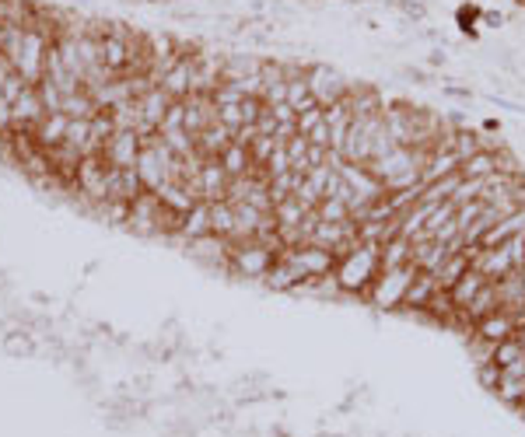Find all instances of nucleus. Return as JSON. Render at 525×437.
<instances>
[{"mask_svg": "<svg viewBox=\"0 0 525 437\" xmlns=\"http://www.w3.org/2000/svg\"><path fill=\"white\" fill-rule=\"evenodd\" d=\"M336 280L343 287V294H354V298H364L368 287L375 283V277L382 273V245H354L347 256L336 259Z\"/></svg>", "mask_w": 525, "mask_h": 437, "instance_id": "obj_1", "label": "nucleus"}, {"mask_svg": "<svg viewBox=\"0 0 525 437\" xmlns=\"http://www.w3.org/2000/svg\"><path fill=\"white\" fill-rule=\"evenodd\" d=\"M417 266L413 263H406V266H393V270H382L375 283L368 287V294H364V301L368 305H375V308H385V312H400L406 301V290H410V283L417 280Z\"/></svg>", "mask_w": 525, "mask_h": 437, "instance_id": "obj_2", "label": "nucleus"}, {"mask_svg": "<svg viewBox=\"0 0 525 437\" xmlns=\"http://www.w3.org/2000/svg\"><path fill=\"white\" fill-rule=\"evenodd\" d=\"M49 42L53 36L46 32V29H25V36L18 42V49H14V56L7 60L11 63V71H18L25 84H39L42 74H46V49H49Z\"/></svg>", "mask_w": 525, "mask_h": 437, "instance_id": "obj_3", "label": "nucleus"}, {"mask_svg": "<svg viewBox=\"0 0 525 437\" xmlns=\"http://www.w3.org/2000/svg\"><path fill=\"white\" fill-rule=\"evenodd\" d=\"M305 80H309V91H312V98L329 109L333 102H340V98H347L351 95V88L358 84V80H351L340 67H333V63H323V60H316L309 71H305Z\"/></svg>", "mask_w": 525, "mask_h": 437, "instance_id": "obj_4", "label": "nucleus"}, {"mask_svg": "<svg viewBox=\"0 0 525 437\" xmlns=\"http://www.w3.org/2000/svg\"><path fill=\"white\" fill-rule=\"evenodd\" d=\"M274 263H277V252L267 248V245H259V241L232 245V273H239V277L263 280Z\"/></svg>", "mask_w": 525, "mask_h": 437, "instance_id": "obj_5", "label": "nucleus"}, {"mask_svg": "<svg viewBox=\"0 0 525 437\" xmlns=\"http://www.w3.org/2000/svg\"><path fill=\"white\" fill-rule=\"evenodd\" d=\"M281 256L291 263V266H298L305 280L326 277V273L336 270V252L319 248V245H298V248H287V252H281Z\"/></svg>", "mask_w": 525, "mask_h": 437, "instance_id": "obj_6", "label": "nucleus"}, {"mask_svg": "<svg viewBox=\"0 0 525 437\" xmlns=\"http://www.w3.org/2000/svg\"><path fill=\"white\" fill-rule=\"evenodd\" d=\"M519 325H522V315H519V312L497 308L494 315L480 318V322L473 325V340H477V343H484V347H497V343L512 340V336L519 332Z\"/></svg>", "mask_w": 525, "mask_h": 437, "instance_id": "obj_7", "label": "nucleus"}, {"mask_svg": "<svg viewBox=\"0 0 525 437\" xmlns=\"http://www.w3.org/2000/svg\"><path fill=\"white\" fill-rule=\"evenodd\" d=\"M140 151H144L140 133H133V130H116V137L102 147V158H106L109 168H137Z\"/></svg>", "mask_w": 525, "mask_h": 437, "instance_id": "obj_8", "label": "nucleus"}, {"mask_svg": "<svg viewBox=\"0 0 525 437\" xmlns=\"http://www.w3.org/2000/svg\"><path fill=\"white\" fill-rule=\"evenodd\" d=\"M158 221H162V199L155 193H140L130 203V217L126 228L137 235H158Z\"/></svg>", "mask_w": 525, "mask_h": 437, "instance_id": "obj_9", "label": "nucleus"}, {"mask_svg": "<svg viewBox=\"0 0 525 437\" xmlns=\"http://www.w3.org/2000/svg\"><path fill=\"white\" fill-rule=\"evenodd\" d=\"M228 172L221 168L217 158H203L200 164V175H197V197L207 199V203H217V199H228Z\"/></svg>", "mask_w": 525, "mask_h": 437, "instance_id": "obj_10", "label": "nucleus"}, {"mask_svg": "<svg viewBox=\"0 0 525 437\" xmlns=\"http://www.w3.org/2000/svg\"><path fill=\"white\" fill-rule=\"evenodd\" d=\"M193 259H200L207 266H221V270H232V241L221 239V235H203L193 239L186 248Z\"/></svg>", "mask_w": 525, "mask_h": 437, "instance_id": "obj_11", "label": "nucleus"}, {"mask_svg": "<svg viewBox=\"0 0 525 437\" xmlns=\"http://www.w3.org/2000/svg\"><path fill=\"white\" fill-rule=\"evenodd\" d=\"M193 80H197V60H193V56H182V60L165 74L158 88H162L165 95H172L175 102H182V98L193 95Z\"/></svg>", "mask_w": 525, "mask_h": 437, "instance_id": "obj_12", "label": "nucleus"}, {"mask_svg": "<svg viewBox=\"0 0 525 437\" xmlns=\"http://www.w3.org/2000/svg\"><path fill=\"white\" fill-rule=\"evenodd\" d=\"M11 116H14V126L36 130V122L46 116V105H42V98H39V84H29V88L11 102Z\"/></svg>", "mask_w": 525, "mask_h": 437, "instance_id": "obj_13", "label": "nucleus"}, {"mask_svg": "<svg viewBox=\"0 0 525 437\" xmlns=\"http://www.w3.org/2000/svg\"><path fill=\"white\" fill-rule=\"evenodd\" d=\"M67 116L64 113H46L39 122H36V130H32V140L39 144L42 151H53V147H60L64 144V137H67Z\"/></svg>", "mask_w": 525, "mask_h": 437, "instance_id": "obj_14", "label": "nucleus"}, {"mask_svg": "<svg viewBox=\"0 0 525 437\" xmlns=\"http://www.w3.org/2000/svg\"><path fill=\"white\" fill-rule=\"evenodd\" d=\"M494 287H497V301H501V308H508V312H525V270H515V273H508V277L494 280Z\"/></svg>", "mask_w": 525, "mask_h": 437, "instance_id": "obj_15", "label": "nucleus"}, {"mask_svg": "<svg viewBox=\"0 0 525 437\" xmlns=\"http://www.w3.org/2000/svg\"><path fill=\"white\" fill-rule=\"evenodd\" d=\"M487 283H490V280H487L480 270H473V266H470V270H466V273L459 277V283H455V287L448 290V298H452L455 312H466V308H470V301H473V298H477V294L484 290Z\"/></svg>", "mask_w": 525, "mask_h": 437, "instance_id": "obj_16", "label": "nucleus"}, {"mask_svg": "<svg viewBox=\"0 0 525 437\" xmlns=\"http://www.w3.org/2000/svg\"><path fill=\"white\" fill-rule=\"evenodd\" d=\"M232 140H235V130L217 120V122H210L200 137H197V151H200L203 158H221V151H224Z\"/></svg>", "mask_w": 525, "mask_h": 437, "instance_id": "obj_17", "label": "nucleus"}, {"mask_svg": "<svg viewBox=\"0 0 525 437\" xmlns=\"http://www.w3.org/2000/svg\"><path fill=\"white\" fill-rule=\"evenodd\" d=\"M155 197L162 199V206L165 210H172V214H190V210L200 203V197H197L190 186H182V182H165Z\"/></svg>", "mask_w": 525, "mask_h": 437, "instance_id": "obj_18", "label": "nucleus"}, {"mask_svg": "<svg viewBox=\"0 0 525 437\" xmlns=\"http://www.w3.org/2000/svg\"><path fill=\"white\" fill-rule=\"evenodd\" d=\"M435 290H438V283L431 273H417V280L410 283V290H406V301L400 312H410V315H420L424 308H428V301L435 298Z\"/></svg>", "mask_w": 525, "mask_h": 437, "instance_id": "obj_19", "label": "nucleus"}, {"mask_svg": "<svg viewBox=\"0 0 525 437\" xmlns=\"http://www.w3.org/2000/svg\"><path fill=\"white\" fill-rule=\"evenodd\" d=\"M497 308H501V301H497V287H494V283H487L484 290L470 301V308H466V312H459V325H477L480 318L494 315Z\"/></svg>", "mask_w": 525, "mask_h": 437, "instance_id": "obj_20", "label": "nucleus"}, {"mask_svg": "<svg viewBox=\"0 0 525 437\" xmlns=\"http://www.w3.org/2000/svg\"><path fill=\"white\" fill-rule=\"evenodd\" d=\"M263 283H267L270 290H291V294H294V290L305 283V277H301V270H298V266H291L284 256H277V263L267 270Z\"/></svg>", "mask_w": 525, "mask_h": 437, "instance_id": "obj_21", "label": "nucleus"}, {"mask_svg": "<svg viewBox=\"0 0 525 437\" xmlns=\"http://www.w3.org/2000/svg\"><path fill=\"white\" fill-rule=\"evenodd\" d=\"M203 235H214L210 231V203L200 199L190 214H182V231H179V239L193 241V239H203Z\"/></svg>", "mask_w": 525, "mask_h": 437, "instance_id": "obj_22", "label": "nucleus"}, {"mask_svg": "<svg viewBox=\"0 0 525 437\" xmlns=\"http://www.w3.org/2000/svg\"><path fill=\"white\" fill-rule=\"evenodd\" d=\"M221 168L228 172V179H242V175H252L256 168H252V155H249V147H242V144H228L224 151H221Z\"/></svg>", "mask_w": 525, "mask_h": 437, "instance_id": "obj_23", "label": "nucleus"}, {"mask_svg": "<svg viewBox=\"0 0 525 437\" xmlns=\"http://www.w3.org/2000/svg\"><path fill=\"white\" fill-rule=\"evenodd\" d=\"M466 270H470V256H466V252H452L431 277H435V283H438V290H452Z\"/></svg>", "mask_w": 525, "mask_h": 437, "instance_id": "obj_24", "label": "nucleus"}, {"mask_svg": "<svg viewBox=\"0 0 525 437\" xmlns=\"http://www.w3.org/2000/svg\"><path fill=\"white\" fill-rule=\"evenodd\" d=\"M284 102H287V105H291L298 116L319 105V102L312 98V91H309V80H305V74H298V78H287V95H284Z\"/></svg>", "mask_w": 525, "mask_h": 437, "instance_id": "obj_25", "label": "nucleus"}, {"mask_svg": "<svg viewBox=\"0 0 525 437\" xmlns=\"http://www.w3.org/2000/svg\"><path fill=\"white\" fill-rule=\"evenodd\" d=\"M102 109L95 105V98H91V91H71L67 98H64V116L67 120H95Z\"/></svg>", "mask_w": 525, "mask_h": 437, "instance_id": "obj_26", "label": "nucleus"}, {"mask_svg": "<svg viewBox=\"0 0 525 437\" xmlns=\"http://www.w3.org/2000/svg\"><path fill=\"white\" fill-rule=\"evenodd\" d=\"M413 263V241L396 235L382 245V270H393V266H406Z\"/></svg>", "mask_w": 525, "mask_h": 437, "instance_id": "obj_27", "label": "nucleus"}, {"mask_svg": "<svg viewBox=\"0 0 525 437\" xmlns=\"http://www.w3.org/2000/svg\"><path fill=\"white\" fill-rule=\"evenodd\" d=\"M309 214H312V210L294 197L281 199V203L274 206V221H277V228H301V221H305Z\"/></svg>", "mask_w": 525, "mask_h": 437, "instance_id": "obj_28", "label": "nucleus"}, {"mask_svg": "<svg viewBox=\"0 0 525 437\" xmlns=\"http://www.w3.org/2000/svg\"><path fill=\"white\" fill-rule=\"evenodd\" d=\"M210 231L221 235V239H232V231H235V206L228 199L210 203Z\"/></svg>", "mask_w": 525, "mask_h": 437, "instance_id": "obj_29", "label": "nucleus"}, {"mask_svg": "<svg viewBox=\"0 0 525 437\" xmlns=\"http://www.w3.org/2000/svg\"><path fill=\"white\" fill-rule=\"evenodd\" d=\"M109 116L116 122V130H133V133H140L144 116H140V102H137V98H130V102H123L116 109H109Z\"/></svg>", "mask_w": 525, "mask_h": 437, "instance_id": "obj_30", "label": "nucleus"}, {"mask_svg": "<svg viewBox=\"0 0 525 437\" xmlns=\"http://www.w3.org/2000/svg\"><path fill=\"white\" fill-rule=\"evenodd\" d=\"M522 357H525V347L512 336V340L490 347V360H487V364H494V367H508V364H515V360H522Z\"/></svg>", "mask_w": 525, "mask_h": 437, "instance_id": "obj_31", "label": "nucleus"}, {"mask_svg": "<svg viewBox=\"0 0 525 437\" xmlns=\"http://www.w3.org/2000/svg\"><path fill=\"white\" fill-rule=\"evenodd\" d=\"M287 161H291V172H309V137L294 133L287 144Z\"/></svg>", "mask_w": 525, "mask_h": 437, "instance_id": "obj_32", "label": "nucleus"}, {"mask_svg": "<svg viewBox=\"0 0 525 437\" xmlns=\"http://www.w3.org/2000/svg\"><path fill=\"white\" fill-rule=\"evenodd\" d=\"M316 214H319V221H351V210H347V203L336 197H326L319 206H316Z\"/></svg>", "mask_w": 525, "mask_h": 437, "instance_id": "obj_33", "label": "nucleus"}, {"mask_svg": "<svg viewBox=\"0 0 525 437\" xmlns=\"http://www.w3.org/2000/svg\"><path fill=\"white\" fill-rule=\"evenodd\" d=\"M39 98L42 105H46V113H64V91L53 84V80H39Z\"/></svg>", "mask_w": 525, "mask_h": 437, "instance_id": "obj_34", "label": "nucleus"}, {"mask_svg": "<svg viewBox=\"0 0 525 437\" xmlns=\"http://www.w3.org/2000/svg\"><path fill=\"white\" fill-rule=\"evenodd\" d=\"M319 122H326V109H323V105H316V109H309V113H301V116H298V133L305 137V133H312Z\"/></svg>", "mask_w": 525, "mask_h": 437, "instance_id": "obj_35", "label": "nucleus"}, {"mask_svg": "<svg viewBox=\"0 0 525 437\" xmlns=\"http://www.w3.org/2000/svg\"><path fill=\"white\" fill-rule=\"evenodd\" d=\"M25 88H29V84H25V78H21L18 71H11V74H7V80H4V91H0V98L14 102V98H18V95H21Z\"/></svg>", "mask_w": 525, "mask_h": 437, "instance_id": "obj_36", "label": "nucleus"}, {"mask_svg": "<svg viewBox=\"0 0 525 437\" xmlns=\"http://www.w3.org/2000/svg\"><path fill=\"white\" fill-rule=\"evenodd\" d=\"M4 350H7L11 357H29V354H32V340H29V336H7Z\"/></svg>", "mask_w": 525, "mask_h": 437, "instance_id": "obj_37", "label": "nucleus"}, {"mask_svg": "<svg viewBox=\"0 0 525 437\" xmlns=\"http://www.w3.org/2000/svg\"><path fill=\"white\" fill-rule=\"evenodd\" d=\"M400 4H406V7H428V0H400Z\"/></svg>", "mask_w": 525, "mask_h": 437, "instance_id": "obj_38", "label": "nucleus"}, {"mask_svg": "<svg viewBox=\"0 0 525 437\" xmlns=\"http://www.w3.org/2000/svg\"><path fill=\"white\" fill-rule=\"evenodd\" d=\"M515 340H519V343H522V347H525V322H522V325H519V332H515Z\"/></svg>", "mask_w": 525, "mask_h": 437, "instance_id": "obj_39", "label": "nucleus"}, {"mask_svg": "<svg viewBox=\"0 0 525 437\" xmlns=\"http://www.w3.org/2000/svg\"><path fill=\"white\" fill-rule=\"evenodd\" d=\"M4 155H7V144H4V137H0V158H4Z\"/></svg>", "mask_w": 525, "mask_h": 437, "instance_id": "obj_40", "label": "nucleus"}]
</instances>
